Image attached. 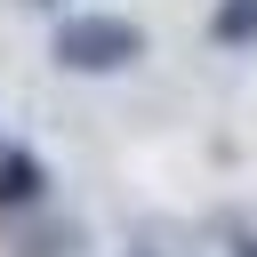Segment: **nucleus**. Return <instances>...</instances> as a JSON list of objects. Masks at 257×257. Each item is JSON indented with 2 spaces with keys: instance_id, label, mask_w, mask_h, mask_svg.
I'll use <instances>...</instances> for the list:
<instances>
[{
  "instance_id": "nucleus-6",
  "label": "nucleus",
  "mask_w": 257,
  "mask_h": 257,
  "mask_svg": "<svg viewBox=\"0 0 257 257\" xmlns=\"http://www.w3.org/2000/svg\"><path fill=\"white\" fill-rule=\"evenodd\" d=\"M0 153H8V137H0Z\"/></svg>"
},
{
  "instance_id": "nucleus-5",
  "label": "nucleus",
  "mask_w": 257,
  "mask_h": 257,
  "mask_svg": "<svg viewBox=\"0 0 257 257\" xmlns=\"http://www.w3.org/2000/svg\"><path fill=\"white\" fill-rule=\"evenodd\" d=\"M32 8H56V0H32Z\"/></svg>"
},
{
  "instance_id": "nucleus-3",
  "label": "nucleus",
  "mask_w": 257,
  "mask_h": 257,
  "mask_svg": "<svg viewBox=\"0 0 257 257\" xmlns=\"http://www.w3.org/2000/svg\"><path fill=\"white\" fill-rule=\"evenodd\" d=\"M209 40L217 48H257V0H217L209 8Z\"/></svg>"
},
{
  "instance_id": "nucleus-1",
  "label": "nucleus",
  "mask_w": 257,
  "mask_h": 257,
  "mask_svg": "<svg viewBox=\"0 0 257 257\" xmlns=\"http://www.w3.org/2000/svg\"><path fill=\"white\" fill-rule=\"evenodd\" d=\"M145 56V32L128 16H104V8H80L56 24V64L64 72H128Z\"/></svg>"
},
{
  "instance_id": "nucleus-4",
  "label": "nucleus",
  "mask_w": 257,
  "mask_h": 257,
  "mask_svg": "<svg viewBox=\"0 0 257 257\" xmlns=\"http://www.w3.org/2000/svg\"><path fill=\"white\" fill-rule=\"evenodd\" d=\"M233 257H257V233H249V241H241V249H233Z\"/></svg>"
},
{
  "instance_id": "nucleus-2",
  "label": "nucleus",
  "mask_w": 257,
  "mask_h": 257,
  "mask_svg": "<svg viewBox=\"0 0 257 257\" xmlns=\"http://www.w3.org/2000/svg\"><path fill=\"white\" fill-rule=\"evenodd\" d=\"M40 193H48V169H40V153L8 145V153H0V217H16V209H40Z\"/></svg>"
},
{
  "instance_id": "nucleus-7",
  "label": "nucleus",
  "mask_w": 257,
  "mask_h": 257,
  "mask_svg": "<svg viewBox=\"0 0 257 257\" xmlns=\"http://www.w3.org/2000/svg\"><path fill=\"white\" fill-rule=\"evenodd\" d=\"M137 257H145V249H137Z\"/></svg>"
}]
</instances>
